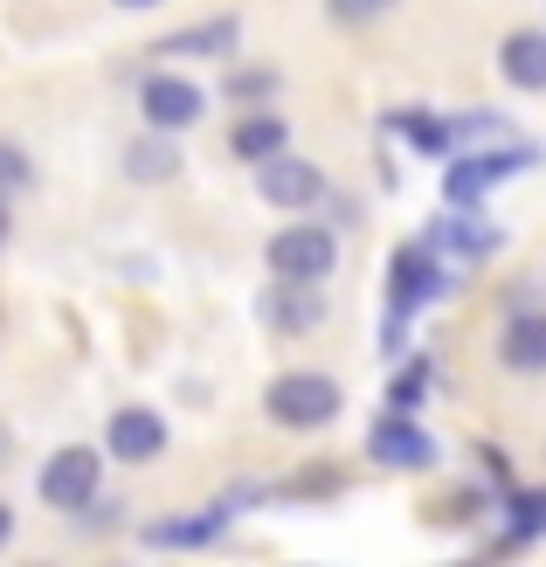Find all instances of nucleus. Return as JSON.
<instances>
[{
  "label": "nucleus",
  "instance_id": "f257e3e1",
  "mask_svg": "<svg viewBox=\"0 0 546 567\" xmlns=\"http://www.w3.org/2000/svg\"><path fill=\"white\" fill-rule=\"evenodd\" d=\"M450 291H456V264H443L422 236L394 243V257H388V319H381V353H388V360L409 353V326H415V311H429V305L450 298Z\"/></svg>",
  "mask_w": 546,
  "mask_h": 567
},
{
  "label": "nucleus",
  "instance_id": "f03ea898",
  "mask_svg": "<svg viewBox=\"0 0 546 567\" xmlns=\"http://www.w3.org/2000/svg\"><path fill=\"white\" fill-rule=\"evenodd\" d=\"M347 415V388L319 367H284V374L264 381V422L270 430H291V436H311V430H332Z\"/></svg>",
  "mask_w": 546,
  "mask_h": 567
},
{
  "label": "nucleus",
  "instance_id": "7ed1b4c3",
  "mask_svg": "<svg viewBox=\"0 0 546 567\" xmlns=\"http://www.w3.org/2000/svg\"><path fill=\"white\" fill-rule=\"evenodd\" d=\"M539 166V146L526 138H492V146H456L443 159V208H484L492 187H505L512 174Z\"/></svg>",
  "mask_w": 546,
  "mask_h": 567
},
{
  "label": "nucleus",
  "instance_id": "20e7f679",
  "mask_svg": "<svg viewBox=\"0 0 546 567\" xmlns=\"http://www.w3.org/2000/svg\"><path fill=\"white\" fill-rule=\"evenodd\" d=\"M264 270L270 277H298V284H326L339 270V229L332 221H311V215H291L264 243Z\"/></svg>",
  "mask_w": 546,
  "mask_h": 567
},
{
  "label": "nucleus",
  "instance_id": "39448f33",
  "mask_svg": "<svg viewBox=\"0 0 546 567\" xmlns=\"http://www.w3.org/2000/svg\"><path fill=\"white\" fill-rule=\"evenodd\" d=\"M367 457L381 464V471H436L443 464V443H436V430L429 422H415V415H401V409H381L367 422Z\"/></svg>",
  "mask_w": 546,
  "mask_h": 567
},
{
  "label": "nucleus",
  "instance_id": "423d86ee",
  "mask_svg": "<svg viewBox=\"0 0 546 567\" xmlns=\"http://www.w3.org/2000/svg\"><path fill=\"white\" fill-rule=\"evenodd\" d=\"M35 492H42V505L49 513H83L97 492H104V450H91V443H63L55 457L42 464V477H35Z\"/></svg>",
  "mask_w": 546,
  "mask_h": 567
},
{
  "label": "nucleus",
  "instance_id": "0eeeda50",
  "mask_svg": "<svg viewBox=\"0 0 546 567\" xmlns=\"http://www.w3.org/2000/svg\"><path fill=\"white\" fill-rule=\"evenodd\" d=\"M256 194H264V208H277V215H311V208H326L332 181H326V166H319V159L277 153V159L256 166Z\"/></svg>",
  "mask_w": 546,
  "mask_h": 567
},
{
  "label": "nucleus",
  "instance_id": "6e6552de",
  "mask_svg": "<svg viewBox=\"0 0 546 567\" xmlns=\"http://www.w3.org/2000/svg\"><path fill=\"white\" fill-rule=\"evenodd\" d=\"M422 243L436 249L443 264L471 270V264H484V257H498V249H505V229H498V221H484V208H443L422 229Z\"/></svg>",
  "mask_w": 546,
  "mask_h": 567
},
{
  "label": "nucleus",
  "instance_id": "1a4fd4ad",
  "mask_svg": "<svg viewBox=\"0 0 546 567\" xmlns=\"http://www.w3.org/2000/svg\"><path fill=\"white\" fill-rule=\"evenodd\" d=\"M138 118L153 132H194L208 118V91H200L194 76H181V70H153L138 83Z\"/></svg>",
  "mask_w": 546,
  "mask_h": 567
},
{
  "label": "nucleus",
  "instance_id": "9d476101",
  "mask_svg": "<svg viewBox=\"0 0 546 567\" xmlns=\"http://www.w3.org/2000/svg\"><path fill=\"white\" fill-rule=\"evenodd\" d=\"M326 284H298V277H270V291L256 298V319H264V332L277 339H305L326 326Z\"/></svg>",
  "mask_w": 546,
  "mask_h": 567
},
{
  "label": "nucleus",
  "instance_id": "9b49d317",
  "mask_svg": "<svg viewBox=\"0 0 546 567\" xmlns=\"http://www.w3.org/2000/svg\"><path fill=\"white\" fill-rule=\"evenodd\" d=\"M492 360L505 367V374H519V381L546 374V305L539 298L505 311V326L492 332Z\"/></svg>",
  "mask_w": 546,
  "mask_h": 567
},
{
  "label": "nucleus",
  "instance_id": "f8f14e48",
  "mask_svg": "<svg viewBox=\"0 0 546 567\" xmlns=\"http://www.w3.org/2000/svg\"><path fill=\"white\" fill-rule=\"evenodd\" d=\"M104 457L111 464H159L166 457V415L146 409V402L111 409V422H104Z\"/></svg>",
  "mask_w": 546,
  "mask_h": 567
},
{
  "label": "nucleus",
  "instance_id": "ddd939ff",
  "mask_svg": "<svg viewBox=\"0 0 546 567\" xmlns=\"http://www.w3.org/2000/svg\"><path fill=\"white\" fill-rule=\"evenodd\" d=\"M236 42H243V14H208L194 28L159 35L153 55H159V63H222V55H236Z\"/></svg>",
  "mask_w": 546,
  "mask_h": 567
},
{
  "label": "nucleus",
  "instance_id": "4468645a",
  "mask_svg": "<svg viewBox=\"0 0 546 567\" xmlns=\"http://www.w3.org/2000/svg\"><path fill=\"white\" fill-rule=\"evenodd\" d=\"M498 76L512 83V91H526V97H546V21L533 28H512V35L498 42Z\"/></svg>",
  "mask_w": 546,
  "mask_h": 567
},
{
  "label": "nucleus",
  "instance_id": "2eb2a0df",
  "mask_svg": "<svg viewBox=\"0 0 546 567\" xmlns=\"http://www.w3.org/2000/svg\"><path fill=\"white\" fill-rule=\"evenodd\" d=\"M228 526H236V498H215V505H194L181 519H153L146 547H215Z\"/></svg>",
  "mask_w": 546,
  "mask_h": 567
},
{
  "label": "nucleus",
  "instance_id": "dca6fc26",
  "mask_svg": "<svg viewBox=\"0 0 546 567\" xmlns=\"http://www.w3.org/2000/svg\"><path fill=\"white\" fill-rule=\"evenodd\" d=\"M381 125H388L415 159H450V153H456V118H443V111H429V104H401V111H388Z\"/></svg>",
  "mask_w": 546,
  "mask_h": 567
},
{
  "label": "nucleus",
  "instance_id": "f3484780",
  "mask_svg": "<svg viewBox=\"0 0 546 567\" xmlns=\"http://www.w3.org/2000/svg\"><path fill=\"white\" fill-rule=\"evenodd\" d=\"M228 153H236L243 166H264V159H277V153H291V125H284L270 104L236 111V125H228Z\"/></svg>",
  "mask_w": 546,
  "mask_h": 567
},
{
  "label": "nucleus",
  "instance_id": "a211bd4d",
  "mask_svg": "<svg viewBox=\"0 0 546 567\" xmlns=\"http://www.w3.org/2000/svg\"><path fill=\"white\" fill-rule=\"evenodd\" d=\"M498 547L505 554H526V547H539L546 540V485H512L505 498H498Z\"/></svg>",
  "mask_w": 546,
  "mask_h": 567
},
{
  "label": "nucleus",
  "instance_id": "6ab92c4d",
  "mask_svg": "<svg viewBox=\"0 0 546 567\" xmlns=\"http://www.w3.org/2000/svg\"><path fill=\"white\" fill-rule=\"evenodd\" d=\"M125 181L138 187H166V181H181V132H138L132 146H125Z\"/></svg>",
  "mask_w": 546,
  "mask_h": 567
},
{
  "label": "nucleus",
  "instance_id": "aec40b11",
  "mask_svg": "<svg viewBox=\"0 0 546 567\" xmlns=\"http://www.w3.org/2000/svg\"><path fill=\"white\" fill-rule=\"evenodd\" d=\"M436 360H429V353H401L394 360V374H388V394H381V402L388 409H401V415H422V402H429V394H436Z\"/></svg>",
  "mask_w": 546,
  "mask_h": 567
},
{
  "label": "nucleus",
  "instance_id": "412c9836",
  "mask_svg": "<svg viewBox=\"0 0 546 567\" xmlns=\"http://www.w3.org/2000/svg\"><path fill=\"white\" fill-rule=\"evenodd\" d=\"M277 91H284V70H270V63H243V70H228V76H222V97L236 104V111L277 104Z\"/></svg>",
  "mask_w": 546,
  "mask_h": 567
},
{
  "label": "nucleus",
  "instance_id": "4be33fe9",
  "mask_svg": "<svg viewBox=\"0 0 546 567\" xmlns=\"http://www.w3.org/2000/svg\"><path fill=\"white\" fill-rule=\"evenodd\" d=\"M339 492H347V471H319V464L298 471L291 485H270V498H339Z\"/></svg>",
  "mask_w": 546,
  "mask_h": 567
},
{
  "label": "nucleus",
  "instance_id": "5701e85b",
  "mask_svg": "<svg viewBox=\"0 0 546 567\" xmlns=\"http://www.w3.org/2000/svg\"><path fill=\"white\" fill-rule=\"evenodd\" d=\"M492 138H512L505 111H456V146H492Z\"/></svg>",
  "mask_w": 546,
  "mask_h": 567
},
{
  "label": "nucleus",
  "instance_id": "b1692460",
  "mask_svg": "<svg viewBox=\"0 0 546 567\" xmlns=\"http://www.w3.org/2000/svg\"><path fill=\"white\" fill-rule=\"evenodd\" d=\"M401 8V0H326V21L332 28H373V21H388Z\"/></svg>",
  "mask_w": 546,
  "mask_h": 567
},
{
  "label": "nucleus",
  "instance_id": "393cba45",
  "mask_svg": "<svg viewBox=\"0 0 546 567\" xmlns=\"http://www.w3.org/2000/svg\"><path fill=\"white\" fill-rule=\"evenodd\" d=\"M477 485H492V498L512 492V457H505L498 443H477Z\"/></svg>",
  "mask_w": 546,
  "mask_h": 567
},
{
  "label": "nucleus",
  "instance_id": "a878e982",
  "mask_svg": "<svg viewBox=\"0 0 546 567\" xmlns=\"http://www.w3.org/2000/svg\"><path fill=\"white\" fill-rule=\"evenodd\" d=\"M28 181H35V166H28V153L14 146V138H0V202H8V194H21Z\"/></svg>",
  "mask_w": 546,
  "mask_h": 567
},
{
  "label": "nucleus",
  "instance_id": "bb28decb",
  "mask_svg": "<svg viewBox=\"0 0 546 567\" xmlns=\"http://www.w3.org/2000/svg\"><path fill=\"white\" fill-rule=\"evenodd\" d=\"M8 540H14V505L0 498V547H8Z\"/></svg>",
  "mask_w": 546,
  "mask_h": 567
},
{
  "label": "nucleus",
  "instance_id": "cd10ccee",
  "mask_svg": "<svg viewBox=\"0 0 546 567\" xmlns=\"http://www.w3.org/2000/svg\"><path fill=\"white\" fill-rule=\"evenodd\" d=\"M111 8H125V14H146V8H166V0H111Z\"/></svg>",
  "mask_w": 546,
  "mask_h": 567
},
{
  "label": "nucleus",
  "instance_id": "c85d7f7f",
  "mask_svg": "<svg viewBox=\"0 0 546 567\" xmlns=\"http://www.w3.org/2000/svg\"><path fill=\"white\" fill-rule=\"evenodd\" d=\"M0 464H8V430H0Z\"/></svg>",
  "mask_w": 546,
  "mask_h": 567
},
{
  "label": "nucleus",
  "instance_id": "c756f323",
  "mask_svg": "<svg viewBox=\"0 0 546 567\" xmlns=\"http://www.w3.org/2000/svg\"><path fill=\"white\" fill-rule=\"evenodd\" d=\"M0 243H8V208H0Z\"/></svg>",
  "mask_w": 546,
  "mask_h": 567
}]
</instances>
